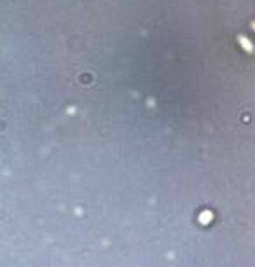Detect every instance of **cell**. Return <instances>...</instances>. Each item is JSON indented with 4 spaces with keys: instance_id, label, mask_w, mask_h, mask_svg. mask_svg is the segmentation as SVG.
Listing matches in <instances>:
<instances>
[{
    "instance_id": "1",
    "label": "cell",
    "mask_w": 255,
    "mask_h": 267,
    "mask_svg": "<svg viewBox=\"0 0 255 267\" xmlns=\"http://www.w3.org/2000/svg\"><path fill=\"white\" fill-rule=\"evenodd\" d=\"M238 44L241 46V49L245 51L246 54H253L255 53V46H253V42L250 40L246 35H243V34H238Z\"/></svg>"
},
{
    "instance_id": "2",
    "label": "cell",
    "mask_w": 255,
    "mask_h": 267,
    "mask_svg": "<svg viewBox=\"0 0 255 267\" xmlns=\"http://www.w3.org/2000/svg\"><path fill=\"white\" fill-rule=\"evenodd\" d=\"M252 28H253V30H255V21H253V23H252Z\"/></svg>"
}]
</instances>
